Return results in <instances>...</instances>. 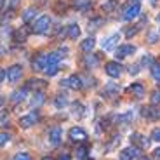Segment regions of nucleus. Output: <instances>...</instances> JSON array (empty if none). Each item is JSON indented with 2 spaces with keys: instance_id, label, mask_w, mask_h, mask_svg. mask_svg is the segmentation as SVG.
Here are the masks:
<instances>
[{
  "instance_id": "obj_1",
  "label": "nucleus",
  "mask_w": 160,
  "mask_h": 160,
  "mask_svg": "<svg viewBox=\"0 0 160 160\" xmlns=\"http://www.w3.org/2000/svg\"><path fill=\"white\" fill-rule=\"evenodd\" d=\"M49 26H51V18L49 16H40L38 19L33 23V32L35 33H47Z\"/></svg>"
},
{
  "instance_id": "obj_21",
  "label": "nucleus",
  "mask_w": 160,
  "mask_h": 160,
  "mask_svg": "<svg viewBox=\"0 0 160 160\" xmlns=\"http://www.w3.org/2000/svg\"><path fill=\"white\" fill-rule=\"evenodd\" d=\"M117 7V0H106L103 5H101V9H103L104 14H110V12H113Z\"/></svg>"
},
{
  "instance_id": "obj_3",
  "label": "nucleus",
  "mask_w": 160,
  "mask_h": 160,
  "mask_svg": "<svg viewBox=\"0 0 160 160\" xmlns=\"http://www.w3.org/2000/svg\"><path fill=\"white\" fill-rule=\"evenodd\" d=\"M68 136H70V139H72L73 143H85L87 138H89L87 132H85L82 127H72L70 132H68Z\"/></svg>"
},
{
  "instance_id": "obj_27",
  "label": "nucleus",
  "mask_w": 160,
  "mask_h": 160,
  "mask_svg": "<svg viewBox=\"0 0 160 160\" xmlns=\"http://www.w3.org/2000/svg\"><path fill=\"white\" fill-rule=\"evenodd\" d=\"M72 112H73V117L80 118V117H82V112H84V106H82L80 103H73L72 104Z\"/></svg>"
},
{
  "instance_id": "obj_31",
  "label": "nucleus",
  "mask_w": 160,
  "mask_h": 160,
  "mask_svg": "<svg viewBox=\"0 0 160 160\" xmlns=\"http://www.w3.org/2000/svg\"><path fill=\"white\" fill-rule=\"evenodd\" d=\"M37 14V11L33 7H30V9H26V11H24V14H23V21L24 23H28V21H32V18L35 16Z\"/></svg>"
},
{
  "instance_id": "obj_36",
  "label": "nucleus",
  "mask_w": 160,
  "mask_h": 160,
  "mask_svg": "<svg viewBox=\"0 0 160 160\" xmlns=\"http://www.w3.org/2000/svg\"><path fill=\"white\" fill-rule=\"evenodd\" d=\"M24 40H26V32H21V30L14 32V42H24Z\"/></svg>"
},
{
  "instance_id": "obj_6",
  "label": "nucleus",
  "mask_w": 160,
  "mask_h": 160,
  "mask_svg": "<svg viewBox=\"0 0 160 160\" xmlns=\"http://www.w3.org/2000/svg\"><path fill=\"white\" fill-rule=\"evenodd\" d=\"M139 12H141V4L138 2V4H131L127 9L124 11V14H122V19L124 21H131L134 19V18L139 16Z\"/></svg>"
},
{
  "instance_id": "obj_30",
  "label": "nucleus",
  "mask_w": 160,
  "mask_h": 160,
  "mask_svg": "<svg viewBox=\"0 0 160 160\" xmlns=\"http://www.w3.org/2000/svg\"><path fill=\"white\" fill-rule=\"evenodd\" d=\"M139 28H141V24H134V26H129V28L125 30V37H127V38L134 37L138 32H139Z\"/></svg>"
},
{
  "instance_id": "obj_26",
  "label": "nucleus",
  "mask_w": 160,
  "mask_h": 160,
  "mask_svg": "<svg viewBox=\"0 0 160 160\" xmlns=\"http://www.w3.org/2000/svg\"><path fill=\"white\" fill-rule=\"evenodd\" d=\"M58 72H59V68H58V64H47V66L44 68V73H45L47 77H54Z\"/></svg>"
},
{
  "instance_id": "obj_34",
  "label": "nucleus",
  "mask_w": 160,
  "mask_h": 160,
  "mask_svg": "<svg viewBox=\"0 0 160 160\" xmlns=\"http://www.w3.org/2000/svg\"><path fill=\"white\" fill-rule=\"evenodd\" d=\"M139 64H141V66H153V58H152V54H144Z\"/></svg>"
},
{
  "instance_id": "obj_8",
  "label": "nucleus",
  "mask_w": 160,
  "mask_h": 160,
  "mask_svg": "<svg viewBox=\"0 0 160 160\" xmlns=\"http://www.w3.org/2000/svg\"><path fill=\"white\" fill-rule=\"evenodd\" d=\"M37 120H38V112H30L28 115H24L19 118V125L23 129H30L32 125H35Z\"/></svg>"
},
{
  "instance_id": "obj_40",
  "label": "nucleus",
  "mask_w": 160,
  "mask_h": 160,
  "mask_svg": "<svg viewBox=\"0 0 160 160\" xmlns=\"http://www.w3.org/2000/svg\"><path fill=\"white\" fill-rule=\"evenodd\" d=\"M12 160H32V158H30V155H28V153H16V157H14V158H12Z\"/></svg>"
},
{
  "instance_id": "obj_35",
  "label": "nucleus",
  "mask_w": 160,
  "mask_h": 160,
  "mask_svg": "<svg viewBox=\"0 0 160 160\" xmlns=\"http://www.w3.org/2000/svg\"><path fill=\"white\" fill-rule=\"evenodd\" d=\"M152 104H155V106H160V87L157 89V91L152 92Z\"/></svg>"
},
{
  "instance_id": "obj_7",
  "label": "nucleus",
  "mask_w": 160,
  "mask_h": 160,
  "mask_svg": "<svg viewBox=\"0 0 160 160\" xmlns=\"http://www.w3.org/2000/svg\"><path fill=\"white\" fill-rule=\"evenodd\" d=\"M139 153H141V148H138V146H129V148L122 150L120 152V160H134V158H139Z\"/></svg>"
},
{
  "instance_id": "obj_44",
  "label": "nucleus",
  "mask_w": 160,
  "mask_h": 160,
  "mask_svg": "<svg viewBox=\"0 0 160 160\" xmlns=\"http://www.w3.org/2000/svg\"><path fill=\"white\" fill-rule=\"evenodd\" d=\"M5 78H7V72H5V70H2V68H0V82H4Z\"/></svg>"
},
{
  "instance_id": "obj_45",
  "label": "nucleus",
  "mask_w": 160,
  "mask_h": 160,
  "mask_svg": "<svg viewBox=\"0 0 160 160\" xmlns=\"http://www.w3.org/2000/svg\"><path fill=\"white\" fill-rule=\"evenodd\" d=\"M153 160H160V148H157L153 152Z\"/></svg>"
},
{
  "instance_id": "obj_43",
  "label": "nucleus",
  "mask_w": 160,
  "mask_h": 160,
  "mask_svg": "<svg viewBox=\"0 0 160 160\" xmlns=\"http://www.w3.org/2000/svg\"><path fill=\"white\" fill-rule=\"evenodd\" d=\"M157 38H158V37H157V33H150V35H148L150 44H155V42H157Z\"/></svg>"
},
{
  "instance_id": "obj_28",
  "label": "nucleus",
  "mask_w": 160,
  "mask_h": 160,
  "mask_svg": "<svg viewBox=\"0 0 160 160\" xmlns=\"http://www.w3.org/2000/svg\"><path fill=\"white\" fill-rule=\"evenodd\" d=\"M131 120H132V112H127V113H124V115L117 117V122H118V124H127Z\"/></svg>"
},
{
  "instance_id": "obj_42",
  "label": "nucleus",
  "mask_w": 160,
  "mask_h": 160,
  "mask_svg": "<svg viewBox=\"0 0 160 160\" xmlns=\"http://www.w3.org/2000/svg\"><path fill=\"white\" fill-rule=\"evenodd\" d=\"M82 82H84V85H91V87H94V82H96V80L89 78V77H82Z\"/></svg>"
},
{
  "instance_id": "obj_23",
  "label": "nucleus",
  "mask_w": 160,
  "mask_h": 160,
  "mask_svg": "<svg viewBox=\"0 0 160 160\" xmlns=\"http://www.w3.org/2000/svg\"><path fill=\"white\" fill-rule=\"evenodd\" d=\"M118 92H120V85L113 84V82H110V84L104 87V94H112V96H117Z\"/></svg>"
},
{
  "instance_id": "obj_14",
  "label": "nucleus",
  "mask_w": 160,
  "mask_h": 160,
  "mask_svg": "<svg viewBox=\"0 0 160 160\" xmlns=\"http://www.w3.org/2000/svg\"><path fill=\"white\" fill-rule=\"evenodd\" d=\"M44 101H45L44 92L38 91V92H35V94L32 96V99H30V106H32V108H38L40 104H44Z\"/></svg>"
},
{
  "instance_id": "obj_16",
  "label": "nucleus",
  "mask_w": 160,
  "mask_h": 160,
  "mask_svg": "<svg viewBox=\"0 0 160 160\" xmlns=\"http://www.w3.org/2000/svg\"><path fill=\"white\" fill-rule=\"evenodd\" d=\"M103 24H104L103 18H92V19L89 21V24H87V30L89 32H96V30H99Z\"/></svg>"
},
{
  "instance_id": "obj_17",
  "label": "nucleus",
  "mask_w": 160,
  "mask_h": 160,
  "mask_svg": "<svg viewBox=\"0 0 160 160\" xmlns=\"http://www.w3.org/2000/svg\"><path fill=\"white\" fill-rule=\"evenodd\" d=\"M72 5L77 11H87L91 9V0H72Z\"/></svg>"
},
{
  "instance_id": "obj_13",
  "label": "nucleus",
  "mask_w": 160,
  "mask_h": 160,
  "mask_svg": "<svg viewBox=\"0 0 160 160\" xmlns=\"http://www.w3.org/2000/svg\"><path fill=\"white\" fill-rule=\"evenodd\" d=\"M129 91H131L132 98H136V99H141V98H144V85L141 84V82H136V84H132Z\"/></svg>"
},
{
  "instance_id": "obj_5",
  "label": "nucleus",
  "mask_w": 160,
  "mask_h": 160,
  "mask_svg": "<svg viewBox=\"0 0 160 160\" xmlns=\"http://www.w3.org/2000/svg\"><path fill=\"white\" fill-rule=\"evenodd\" d=\"M61 84V87H70V89H82L84 87V82H82V77H78V75H72L70 78H66V80H61L59 82Z\"/></svg>"
},
{
  "instance_id": "obj_12",
  "label": "nucleus",
  "mask_w": 160,
  "mask_h": 160,
  "mask_svg": "<svg viewBox=\"0 0 160 160\" xmlns=\"http://www.w3.org/2000/svg\"><path fill=\"white\" fill-rule=\"evenodd\" d=\"M32 66L35 72H44V68L47 66V54H38V56H35Z\"/></svg>"
},
{
  "instance_id": "obj_22",
  "label": "nucleus",
  "mask_w": 160,
  "mask_h": 160,
  "mask_svg": "<svg viewBox=\"0 0 160 160\" xmlns=\"http://www.w3.org/2000/svg\"><path fill=\"white\" fill-rule=\"evenodd\" d=\"M80 35V28H78V24H70L68 26V38L72 40H77Z\"/></svg>"
},
{
  "instance_id": "obj_10",
  "label": "nucleus",
  "mask_w": 160,
  "mask_h": 160,
  "mask_svg": "<svg viewBox=\"0 0 160 160\" xmlns=\"http://www.w3.org/2000/svg\"><path fill=\"white\" fill-rule=\"evenodd\" d=\"M21 73H23V68L18 66V64H14V66H11V68L7 70V80L11 84H16L18 80L21 78Z\"/></svg>"
},
{
  "instance_id": "obj_18",
  "label": "nucleus",
  "mask_w": 160,
  "mask_h": 160,
  "mask_svg": "<svg viewBox=\"0 0 160 160\" xmlns=\"http://www.w3.org/2000/svg\"><path fill=\"white\" fill-rule=\"evenodd\" d=\"M94 45H96V40H94V37H89V38H85L82 44H80V49L84 52H91L92 49H94Z\"/></svg>"
},
{
  "instance_id": "obj_41",
  "label": "nucleus",
  "mask_w": 160,
  "mask_h": 160,
  "mask_svg": "<svg viewBox=\"0 0 160 160\" xmlns=\"http://www.w3.org/2000/svg\"><path fill=\"white\" fill-rule=\"evenodd\" d=\"M139 66L141 64H132V66H129V73L131 75H138L139 73Z\"/></svg>"
},
{
  "instance_id": "obj_47",
  "label": "nucleus",
  "mask_w": 160,
  "mask_h": 160,
  "mask_svg": "<svg viewBox=\"0 0 160 160\" xmlns=\"http://www.w3.org/2000/svg\"><path fill=\"white\" fill-rule=\"evenodd\" d=\"M138 160H150V158H148V157H139Z\"/></svg>"
},
{
  "instance_id": "obj_37",
  "label": "nucleus",
  "mask_w": 160,
  "mask_h": 160,
  "mask_svg": "<svg viewBox=\"0 0 160 160\" xmlns=\"http://www.w3.org/2000/svg\"><path fill=\"white\" fill-rule=\"evenodd\" d=\"M7 122H9L7 112H0V127H7Z\"/></svg>"
},
{
  "instance_id": "obj_9",
  "label": "nucleus",
  "mask_w": 160,
  "mask_h": 160,
  "mask_svg": "<svg viewBox=\"0 0 160 160\" xmlns=\"http://www.w3.org/2000/svg\"><path fill=\"white\" fill-rule=\"evenodd\" d=\"M131 141L134 143V146H138V148H141V150H144V148H148L150 146V139L146 136H143V134H132L131 136Z\"/></svg>"
},
{
  "instance_id": "obj_25",
  "label": "nucleus",
  "mask_w": 160,
  "mask_h": 160,
  "mask_svg": "<svg viewBox=\"0 0 160 160\" xmlns=\"http://www.w3.org/2000/svg\"><path fill=\"white\" fill-rule=\"evenodd\" d=\"M54 104H56V108L58 110H61V108H64L66 104H68V99H66V96H56V99H54Z\"/></svg>"
},
{
  "instance_id": "obj_4",
  "label": "nucleus",
  "mask_w": 160,
  "mask_h": 160,
  "mask_svg": "<svg viewBox=\"0 0 160 160\" xmlns=\"http://www.w3.org/2000/svg\"><path fill=\"white\" fill-rule=\"evenodd\" d=\"M134 52H136V47H134V45H131V44H124V45H118V47H117V51H115V58H117V61H118V59H125V58L132 56Z\"/></svg>"
},
{
  "instance_id": "obj_50",
  "label": "nucleus",
  "mask_w": 160,
  "mask_h": 160,
  "mask_svg": "<svg viewBox=\"0 0 160 160\" xmlns=\"http://www.w3.org/2000/svg\"><path fill=\"white\" fill-rule=\"evenodd\" d=\"M42 160H52V158H49V157H44V158H42Z\"/></svg>"
},
{
  "instance_id": "obj_29",
  "label": "nucleus",
  "mask_w": 160,
  "mask_h": 160,
  "mask_svg": "<svg viewBox=\"0 0 160 160\" xmlns=\"http://www.w3.org/2000/svg\"><path fill=\"white\" fill-rule=\"evenodd\" d=\"M152 77H153L155 80H158V82H160V61L153 63V66H152Z\"/></svg>"
},
{
  "instance_id": "obj_20",
  "label": "nucleus",
  "mask_w": 160,
  "mask_h": 160,
  "mask_svg": "<svg viewBox=\"0 0 160 160\" xmlns=\"http://www.w3.org/2000/svg\"><path fill=\"white\" fill-rule=\"evenodd\" d=\"M24 98H26V87H24V89H19V91H16V92H12L11 101H12V103H19V101L24 99Z\"/></svg>"
},
{
  "instance_id": "obj_32",
  "label": "nucleus",
  "mask_w": 160,
  "mask_h": 160,
  "mask_svg": "<svg viewBox=\"0 0 160 160\" xmlns=\"http://www.w3.org/2000/svg\"><path fill=\"white\" fill-rule=\"evenodd\" d=\"M59 52H51V54H47V64H58V61H59Z\"/></svg>"
},
{
  "instance_id": "obj_33",
  "label": "nucleus",
  "mask_w": 160,
  "mask_h": 160,
  "mask_svg": "<svg viewBox=\"0 0 160 160\" xmlns=\"http://www.w3.org/2000/svg\"><path fill=\"white\" fill-rule=\"evenodd\" d=\"M45 85H47V84H45L44 80H30L28 85H26V89H28V87H32V89H38V87H45Z\"/></svg>"
},
{
  "instance_id": "obj_24",
  "label": "nucleus",
  "mask_w": 160,
  "mask_h": 160,
  "mask_svg": "<svg viewBox=\"0 0 160 160\" xmlns=\"http://www.w3.org/2000/svg\"><path fill=\"white\" fill-rule=\"evenodd\" d=\"M87 152H89V148L85 146V144L78 146V148L75 150V157H77V160H84L85 157H87Z\"/></svg>"
},
{
  "instance_id": "obj_49",
  "label": "nucleus",
  "mask_w": 160,
  "mask_h": 160,
  "mask_svg": "<svg viewBox=\"0 0 160 160\" xmlns=\"http://www.w3.org/2000/svg\"><path fill=\"white\" fill-rule=\"evenodd\" d=\"M84 160H94V158H91V157H85V158Z\"/></svg>"
},
{
  "instance_id": "obj_38",
  "label": "nucleus",
  "mask_w": 160,
  "mask_h": 160,
  "mask_svg": "<svg viewBox=\"0 0 160 160\" xmlns=\"http://www.w3.org/2000/svg\"><path fill=\"white\" fill-rule=\"evenodd\" d=\"M9 139H11V136H9L7 132H0V146L7 144V143H9Z\"/></svg>"
},
{
  "instance_id": "obj_39",
  "label": "nucleus",
  "mask_w": 160,
  "mask_h": 160,
  "mask_svg": "<svg viewBox=\"0 0 160 160\" xmlns=\"http://www.w3.org/2000/svg\"><path fill=\"white\" fill-rule=\"evenodd\" d=\"M152 141L160 143V127H157V129H153V131H152Z\"/></svg>"
},
{
  "instance_id": "obj_48",
  "label": "nucleus",
  "mask_w": 160,
  "mask_h": 160,
  "mask_svg": "<svg viewBox=\"0 0 160 160\" xmlns=\"http://www.w3.org/2000/svg\"><path fill=\"white\" fill-rule=\"evenodd\" d=\"M2 106H4V99H2V98H0V108H2Z\"/></svg>"
},
{
  "instance_id": "obj_19",
  "label": "nucleus",
  "mask_w": 160,
  "mask_h": 160,
  "mask_svg": "<svg viewBox=\"0 0 160 160\" xmlns=\"http://www.w3.org/2000/svg\"><path fill=\"white\" fill-rule=\"evenodd\" d=\"M98 64H99V59H98L96 54H89V56H85V66H87L89 70L96 68Z\"/></svg>"
},
{
  "instance_id": "obj_51",
  "label": "nucleus",
  "mask_w": 160,
  "mask_h": 160,
  "mask_svg": "<svg viewBox=\"0 0 160 160\" xmlns=\"http://www.w3.org/2000/svg\"><path fill=\"white\" fill-rule=\"evenodd\" d=\"M2 5H4V0H0V7H2Z\"/></svg>"
},
{
  "instance_id": "obj_15",
  "label": "nucleus",
  "mask_w": 160,
  "mask_h": 160,
  "mask_svg": "<svg viewBox=\"0 0 160 160\" xmlns=\"http://www.w3.org/2000/svg\"><path fill=\"white\" fill-rule=\"evenodd\" d=\"M49 139H51V143L56 146V144H59L61 141V129L59 127H52L51 131H49Z\"/></svg>"
},
{
  "instance_id": "obj_2",
  "label": "nucleus",
  "mask_w": 160,
  "mask_h": 160,
  "mask_svg": "<svg viewBox=\"0 0 160 160\" xmlns=\"http://www.w3.org/2000/svg\"><path fill=\"white\" fill-rule=\"evenodd\" d=\"M104 72L112 78H118L122 75V66H120L118 61H108V63L104 64Z\"/></svg>"
},
{
  "instance_id": "obj_11",
  "label": "nucleus",
  "mask_w": 160,
  "mask_h": 160,
  "mask_svg": "<svg viewBox=\"0 0 160 160\" xmlns=\"http://www.w3.org/2000/svg\"><path fill=\"white\" fill-rule=\"evenodd\" d=\"M118 42H120V35L115 33V35L108 37V38L104 40L103 44H101V47H103V51H113V49L118 45Z\"/></svg>"
},
{
  "instance_id": "obj_46",
  "label": "nucleus",
  "mask_w": 160,
  "mask_h": 160,
  "mask_svg": "<svg viewBox=\"0 0 160 160\" xmlns=\"http://www.w3.org/2000/svg\"><path fill=\"white\" fill-rule=\"evenodd\" d=\"M58 160H72V158H70V155H61Z\"/></svg>"
}]
</instances>
